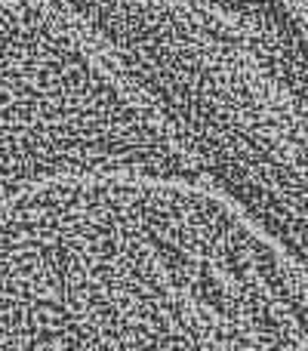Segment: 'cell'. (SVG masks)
I'll return each mask as SVG.
<instances>
[{"mask_svg": "<svg viewBox=\"0 0 308 351\" xmlns=\"http://www.w3.org/2000/svg\"><path fill=\"white\" fill-rule=\"evenodd\" d=\"M163 133L308 274V22L299 3H68Z\"/></svg>", "mask_w": 308, "mask_h": 351, "instance_id": "obj_1", "label": "cell"}, {"mask_svg": "<svg viewBox=\"0 0 308 351\" xmlns=\"http://www.w3.org/2000/svg\"><path fill=\"white\" fill-rule=\"evenodd\" d=\"M299 10H303V16H305V22H308V3H299Z\"/></svg>", "mask_w": 308, "mask_h": 351, "instance_id": "obj_2", "label": "cell"}]
</instances>
